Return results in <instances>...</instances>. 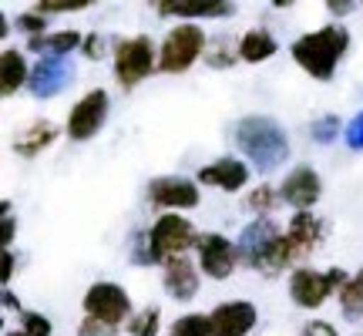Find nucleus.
<instances>
[{
    "mask_svg": "<svg viewBox=\"0 0 363 336\" xmlns=\"http://www.w3.org/2000/svg\"><path fill=\"white\" fill-rule=\"evenodd\" d=\"M235 148L262 175L283 168L289 158V138H286L283 125H276L272 118L262 115H249L235 125Z\"/></svg>",
    "mask_w": 363,
    "mask_h": 336,
    "instance_id": "f257e3e1",
    "label": "nucleus"
},
{
    "mask_svg": "<svg viewBox=\"0 0 363 336\" xmlns=\"http://www.w3.org/2000/svg\"><path fill=\"white\" fill-rule=\"evenodd\" d=\"M235 246H239V266H249L262 276H279L293 266V259L286 252V229H279L269 215L249 222Z\"/></svg>",
    "mask_w": 363,
    "mask_h": 336,
    "instance_id": "f03ea898",
    "label": "nucleus"
},
{
    "mask_svg": "<svg viewBox=\"0 0 363 336\" xmlns=\"http://www.w3.org/2000/svg\"><path fill=\"white\" fill-rule=\"evenodd\" d=\"M350 47V30L340 24H326L320 30H310L303 38L293 40V61H296L310 78L333 81L340 57Z\"/></svg>",
    "mask_w": 363,
    "mask_h": 336,
    "instance_id": "7ed1b4c3",
    "label": "nucleus"
},
{
    "mask_svg": "<svg viewBox=\"0 0 363 336\" xmlns=\"http://www.w3.org/2000/svg\"><path fill=\"white\" fill-rule=\"evenodd\" d=\"M195 246H199V233H195L192 222L185 219L182 212H162L155 225L145 233V246L138 249V262L165 266V262L185 256Z\"/></svg>",
    "mask_w": 363,
    "mask_h": 336,
    "instance_id": "20e7f679",
    "label": "nucleus"
},
{
    "mask_svg": "<svg viewBox=\"0 0 363 336\" xmlns=\"http://www.w3.org/2000/svg\"><path fill=\"white\" fill-rule=\"evenodd\" d=\"M208 51L206 30L192 21H182L165 34L162 47H158V71L162 74H182Z\"/></svg>",
    "mask_w": 363,
    "mask_h": 336,
    "instance_id": "39448f33",
    "label": "nucleus"
},
{
    "mask_svg": "<svg viewBox=\"0 0 363 336\" xmlns=\"http://www.w3.org/2000/svg\"><path fill=\"white\" fill-rule=\"evenodd\" d=\"M158 71V57H155V44L145 34L125 38L115 44V81L125 91L138 88L145 78H152Z\"/></svg>",
    "mask_w": 363,
    "mask_h": 336,
    "instance_id": "423d86ee",
    "label": "nucleus"
},
{
    "mask_svg": "<svg viewBox=\"0 0 363 336\" xmlns=\"http://www.w3.org/2000/svg\"><path fill=\"white\" fill-rule=\"evenodd\" d=\"M347 279H350V276L340 269V266L323 269V272L310 269V266H299V269L289 276V296H293V303H296L299 310H320L333 293L343 289Z\"/></svg>",
    "mask_w": 363,
    "mask_h": 336,
    "instance_id": "0eeeda50",
    "label": "nucleus"
},
{
    "mask_svg": "<svg viewBox=\"0 0 363 336\" xmlns=\"http://www.w3.org/2000/svg\"><path fill=\"white\" fill-rule=\"evenodd\" d=\"M81 306H84V316L104 320V323L118 326V330L131 320V296L118 283H94L84 293Z\"/></svg>",
    "mask_w": 363,
    "mask_h": 336,
    "instance_id": "6e6552de",
    "label": "nucleus"
},
{
    "mask_svg": "<svg viewBox=\"0 0 363 336\" xmlns=\"http://www.w3.org/2000/svg\"><path fill=\"white\" fill-rule=\"evenodd\" d=\"M108 108H111L108 91L104 88L88 91V94H84V98L67 111V128H65L67 138H71V142H91V138L104 128V121H108Z\"/></svg>",
    "mask_w": 363,
    "mask_h": 336,
    "instance_id": "1a4fd4ad",
    "label": "nucleus"
},
{
    "mask_svg": "<svg viewBox=\"0 0 363 336\" xmlns=\"http://www.w3.org/2000/svg\"><path fill=\"white\" fill-rule=\"evenodd\" d=\"M148 202L162 212H189V208H199L202 192H199V181L192 179L162 175V179L148 181Z\"/></svg>",
    "mask_w": 363,
    "mask_h": 336,
    "instance_id": "9d476101",
    "label": "nucleus"
},
{
    "mask_svg": "<svg viewBox=\"0 0 363 336\" xmlns=\"http://www.w3.org/2000/svg\"><path fill=\"white\" fill-rule=\"evenodd\" d=\"M195 252H199V269L206 272L208 279H229L235 272V266H239V246L219 233L199 235Z\"/></svg>",
    "mask_w": 363,
    "mask_h": 336,
    "instance_id": "9b49d317",
    "label": "nucleus"
},
{
    "mask_svg": "<svg viewBox=\"0 0 363 336\" xmlns=\"http://www.w3.org/2000/svg\"><path fill=\"white\" fill-rule=\"evenodd\" d=\"M323 229L326 225L320 215H313L310 208H296V215L286 225V252H289V259L293 262L310 259L323 242Z\"/></svg>",
    "mask_w": 363,
    "mask_h": 336,
    "instance_id": "f8f14e48",
    "label": "nucleus"
},
{
    "mask_svg": "<svg viewBox=\"0 0 363 336\" xmlns=\"http://www.w3.org/2000/svg\"><path fill=\"white\" fill-rule=\"evenodd\" d=\"M259 313L249 299H229L208 313V336H249L256 330Z\"/></svg>",
    "mask_w": 363,
    "mask_h": 336,
    "instance_id": "ddd939ff",
    "label": "nucleus"
},
{
    "mask_svg": "<svg viewBox=\"0 0 363 336\" xmlns=\"http://www.w3.org/2000/svg\"><path fill=\"white\" fill-rule=\"evenodd\" d=\"M323 195V181H320V172L313 165H296L279 185V198L293 208H313Z\"/></svg>",
    "mask_w": 363,
    "mask_h": 336,
    "instance_id": "4468645a",
    "label": "nucleus"
},
{
    "mask_svg": "<svg viewBox=\"0 0 363 336\" xmlns=\"http://www.w3.org/2000/svg\"><path fill=\"white\" fill-rule=\"evenodd\" d=\"M67 81H71V65H67L65 57L44 54L38 65L30 67L27 88H30L34 98H54V94H61V91L67 88Z\"/></svg>",
    "mask_w": 363,
    "mask_h": 336,
    "instance_id": "2eb2a0df",
    "label": "nucleus"
},
{
    "mask_svg": "<svg viewBox=\"0 0 363 336\" xmlns=\"http://www.w3.org/2000/svg\"><path fill=\"white\" fill-rule=\"evenodd\" d=\"M195 179L202 181V185L219 189V192H239V189H246V181H249V165L242 158L225 155V158H216L212 165H202Z\"/></svg>",
    "mask_w": 363,
    "mask_h": 336,
    "instance_id": "dca6fc26",
    "label": "nucleus"
},
{
    "mask_svg": "<svg viewBox=\"0 0 363 336\" xmlns=\"http://www.w3.org/2000/svg\"><path fill=\"white\" fill-rule=\"evenodd\" d=\"M162 286H165V293H169L175 303H192V299L199 296V266L185 256L172 259V262H165Z\"/></svg>",
    "mask_w": 363,
    "mask_h": 336,
    "instance_id": "f3484780",
    "label": "nucleus"
},
{
    "mask_svg": "<svg viewBox=\"0 0 363 336\" xmlns=\"http://www.w3.org/2000/svg\"><path fill=\"white\" fill-rule=\"evenodd\" d=\"M162 17H179V21H202V17H229L233 0H165L158 7Z\"/></svg>",
    "mask_w": 363,
    "mask_h": 336,
    "instance_id": "a211bd4d",
    "label": "nucleus"
},
{
    "mask_svg": "<svg viewBox=\"0 0 363 336\" xmlns=\"http://www.w3.org/2000/svg\"><path fill=\"white\" fill-rule=\"evenodd\" d=\"M27 81H30V65H27L24 51L7 47L0 54V91H4V98H13L21 88H27Z\"/></svg>",
    "mask_w": 363,
    "mask_h": 336,
    "instance_id": "6ab92c4d",
    "label": "nucleus"
},
{
    "mask_svg": "<svg viewBox=\"0 0 363 336\" xmlns=\"http://www.w3.org/2000/svg\"><path fill=\"white\" fill-rule=\"evenodd\" d=\"M239 61H246V65H262V61H269L272 54L279 51V44L272 38L269 30H262V27H252L246 30L242 38H239Z\"/></svg>",
    "mask_w": 363,
    "mask_h": 336,
    "instance_id": "aec40b11",
    "label": "nucleus"
},
{
    "mask_svg": "<svg viewBox=\"0 0 363 336\" xmlns=\"http://www.w3.org/2000/svg\"><path fill=\"white\" fill-rule=\"evenodd\" d=\"M84 34L81 30H54V34H38L27 40V47L38 54H54V57H67L71 51H81Z\"/></svg>",
    "mask_w": 363,
    "mask_h": 336,
    "instance_id": "412c9836",
    "label": "nucleus"
},
{
    "mask_svg": "<svg viewBox=\"0 0 363 336\" xmlns=\"http://www.w3.org/2000/svg\"><path fill=\"white\" fill-rule=\"evenodd\" d=\"M54 138H57V128H54L51 121H34L27 131L17 135L13 152H17L21 158H34V155H40V152H48V148L54 145Z\"/></svg>",
    "mask_w": 363,
    "mask_h": 336,
    "instance_id": "4be33fe9",
    "label": "nucleus"
},
{
    "mask_svg": "<svg viewBox=\"0 0 363 336\" xmlns=\"http://www.w3.org/2000/svg\"><path fill=\"white\" fill-rule=\"evenodd\" d=\"M340 310L347 320H363V269H357L340 289Z\"/></svg>",
    "mask_w": 363,
    "mask_h": 336,
    "instance_id": "5701e85b",
    "label": "nucleus"
},
{
    "mask_svg": "<svg viewBox=\"0 0 363 336\" xmlns=\"http://www.w3.org/2000/svg\"><path fill=\"white\" fill-rule=\"evenodd\" d=\"M131 336H158V326H162V310L158 306H145L142 313H131L128 323Z\"/></svg>",
    "mask_w": 363,
    "mask_h": 336,
    "instance_id": "b1692460",
    "label": "nucleus"
},
{
    "mask_svg": "<svg viewBox=\"0 0 363 336\" xmlns=\"http://www.w3.org/2000/svg\"><path fill=\"white\" fill-rule=\"evenodd\" d=\"M169 336H208V313H185L169 326Z\"/></svg>",
    "mask_w": 363,
    "mask_h": 336,
    "instance_id": "393cba45",
    "label": "nucleus"
},
{
    "mask_svg": "<svg viewBox=\"0 0 363 336\" xmlns=\"http://www.w3.org/2000/svg\"><path fill=\"white\" fill-rule=\"evenodd\" d=\"M276 198H279V192H276L272 185H266V181H262L259 189H252V192H249L246 206H249V212H256V215H266V212H272Z\"/></svg>",
    "mask_w": 363,
    "mask_h": 336,
    "instance_id": "a878e982",
    "label": "nucleus"
},
{
    "mask_svg": "<svg viewBox=\"0 0 363 336\" xmlns=\"http://www.w3.org/2000/svg\"><path fill=\"white\" fill-rule=\"evenodd\" d=\"M235 57H239V47H229V44H222V40L208 44V51H206L208 67H216V71H225V67H233Z\"/></svg>",
    "mask_w": 363,
    "mask_h": 336,
    "instance_id": "bb28decb",
    "label": "nucleus"
},
{
    "mask_svg": "<svg viewBox=\"0 0 363 336\" xmlns=\"http://www.w3.org/2000/svg\"><path fill=\"white\" fill-rule=\"evenodd\" d=\"M91 4H98V0H38V11L40 13H74V11H88Z\"/></svg>",
    "mask_w": 363,
    "mask_h": 336,
    "instance_id": "cd10ccee",
    "label": "nucleus"
},
{
    "mask_svg": "<svg viewBox=\"0 0 363 336\" xmlns=\"http://www.w3.org/2000/svg\"><path fill=\"white\" fill-rule=\"evenodd\" d=\"M340 131H343V125H340V118L337 115H323L316 125H313V138L320 145H330L333 138H337Z\"/></svg>",
    "mask_w": 363,
    "mask_h": 336,
    "instance_id": "c85d7f7f",
    "label": "nucleus"
},
{
    "mask_svg": "<svg viewBox=\"0 0 363 336\" xmlns=\"http://www.w3.org/2000/svg\"><path fill=\"white\" fill-rule=\"evenodd\" d=\"M21 330H27L30 336H51L54 333L51 320L40 316V313H30V310H24V316H21Z\"/></svg>",
    "mask_w": 363,
    "mask_h": 336,
    "instance_id": "c756f323",
    "label": "nucleus"
},
{
    "mask_svg": "<svg viewBox=\"0 0 363 336\" xmlns=\"http://www.w3.org/2000/svg\"><path fill=\"white\" fill-rule=\"evenodd\" d=\"M17 27H21L24 34H30V38H38V34H48V13H40V11L21 13V17H17Z\"/></svg>",
    "mask_w": 363,
    "mask_h": 336,
    "instance_id": "7c9ffc66",
    "label": "nucleus"
},
{
    "mask_svg": "<svg viewBox=\"0 0 363 336\" xmlns=\"http://www.w3.org/2000/svg\"><path fill=\"white\" fill-rule=\"evenodd\" d=\"M78 336H118V326L104 323V320H94V316H84L78 326Z\"/></svg>",
    "mask_w": 363,
    "mask_h": 336,
    "instance_id": "2f4dec72",
    "label": "nucleus"
},
{
    "mask_svg": "<svg viewBox=\"0 0 363 336\" xmlns=\"http://www.w3.org/2000/svg\"><path fill=\"white\" fill-rule=\"evenodd\" d=\"M343 138H347V145H350L353 152H363V111H360L357 118H353L350 125H347Z\"/></svg>",
    "mask_w": 363,
    "mask_h": 336,
    "instance_id": "473e14b6",
    "label": "nucleus"
},
{
    "mask_svg": "<svg viewBox=\"0 0 363 336\" xmlns=\"http://www.w3.org/2000/svg\"><path fill=\"white\" fill-rule=\"evenodd\" d=\"M104 51H108V47H104L101 34H88V38H84V44H81V54H84L88 61H101Z\"/></svg>",
    "mask_w": 363,
    "mask_h": 336,
    "instance_id": "72a5a7b5",
    "label": "nucleus"
},
{
    "mask_svg": "<svg viewBox=\"0 0 363 336\" xmlns=\"http://www.w3.org/2000/svg\"><path fill=\"white\" fill-rule=\"evenodd\" d=\"M299 336H340V333H337V326L326 323V320H310V323H303Z\"/></svg>",
    "mask_w": 363,
    "mask_h": 336,
    "instance_id": "f704fd0d",
    "label": "nucleus"
},
{
    "mask_svg": "<svg viewBox=\"0 0 363 336\" xmlns=\"http://www.w3.org/2000/svg\"><path fill=\"white\" fill-rule=\"evenodd\" d=\"M353 7H357V0H326V11L333 17H347Z\"/></svg>",
    "mask_w": 363,
    "mask_h": 336,
    "instance_id": "c9c22d12",
    "label": "nucleus"
},
{
    "mask_svg": "<svg viewBox=\"0 0 363 336\" xmlns=\"http://www.w3.org/2000/svg\"><path fill=\"white\" fill-rule=\"evenodd\" d=\"M13 233H17V222H13L11 212H4V233H0V242H4V249H11Z\"/></svg>",
    "mask_w": 363,
    "mask_h": 336,
    "instance_id": "e433bc0d",
    "label": "nucleus"
},
{
    "mask_svg": "<svg viewBox=\"0 0 363 336\" xmlns=\"http://www.w3.org/2000/svg\"><path fill=\"white\" fill-rule=\"evenodd\" d=\"M13 269H17V256H13L11 249H4V286H11Z\"/></svg>",
    "mask_w": 363,
    "mask_h": 336,
    "instance_id": "4c0bfd02",
    "label": "nucleus"
},
{
    "mask_svg": "<svg viewBox=\"0 0 363 336\" xmlns=\"http://www.w3.org/2000/svg\"><path fill=\"white\" fill-rule=\"evenodd\" d=\"M4 310H17V313H24V310H21V303H17V296L11 293V286H4Z\"/></svg>",
    "mask_w": 363,
    "mask_h": 336,
    "instance_id": "58836bf2",
    "label": "nucleus"
},
{
    "mask_svg": "<svg viewBox=\"0 0 363 336\" xmlns=\"http://www.w3.org/2000/svg\"><path fill=\"white\" fill-rule=\"evenodd\" d=\"M293 4H296V0H272V7H276V11H286V7H293Z\"/></svg>",
    "mask_w": 363,
    "mask_h": 336,
    "instance_id": "ea45409f",
    "label": "nucleus"
},
{
    "mask_svg": "<svg viewBox=\"0 0 363 336\" xmlns=\"http://www.w3.org/2000/svg\"><path fill=\"white\" fill-rule=\"evenodd\" d=\"M4 336H30V333H27V330H7Z\"/></svg>",
    "mask_w": 363,
    "mask_h": 336,
    "instance_id": "a19ab883",
    "label": "nucleus"
},
{
    "mask_svg": "<svg viewBox=\"0 0 363 336\" xmlns=\"http://www.w3.org/2000/svg\"><path fill=\"white\" fill-rule=\"evenodd\" d=\"M148 4H152V7H155V13H158V7H162V4H165V0H148Z\"/></svg>",
    "mask_w": 363,
    "mask_h": 336,
    "instance_id": "79ce46f5",
    "label": "nucleus"
},
{
    "mask_svg": "<svg viewBox=\"0 0 363 336\" xmlns=\"http://www.w3.org/2000/svg\"><path fill=\"white\" fill-rule=\"evenodd\" d=\"M357 336H363V330H360V333H357Z\"/></svg>",
    "mask_w": 363,
    "mask_h": 336,
    "instance_id": "37998d69",
    "label": "nucleus"
}]
</instances>
